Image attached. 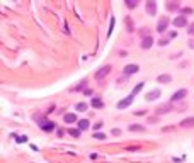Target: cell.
I'll return each mask as SVG.
<instances>
[{"label": "cell", "mask_w": 194, "mask_h": 163, "mask_svg": "<svg viewBox=\"0 0 194 163\" xmlns=\"http://www.w3.org/2000/svg\"><path fill=\"white\" fill-rule=\"evenodd\" d=\"M111 70H113V66L111 65H106V66H102L101 70H97V72H95V80H102L104 76H107L111 73Z\"/></svg>", "instance_id": "cell-1"}, {"label": "cell", "mask_w": 194, "mask_h": 163, "mask_svg": "<svg viewBox=\"0 0 194 163\" xmlns=\"http://www.w3.org/2000/svg\"><path fill=\"white\" fill-rule=\"evenodd\" d=\"M168 22H170V19H168L167 15H164V17L158 21V24H157V33H164V31H167Z\"/></svg>", "instance_id": "cell-2"}, {"label": "cell", "mask_w": 194, "mask_h": 163, "mask_svg": "<svg viewBox=\"0 0 194 163\" xmlns=\"http://www.w3.org/2000/svg\"><path fill=\"white\" fill-rule=\"evenodd\" d=\"M147 14L148 15L157 14V0H147Z\"/></svg>", "instance_id": "cell-3"}, {"label": "cell", "mask_w": 194, "mask_h": 163, "mask_svg": "<svg viewBox=\"0 0 194 163\" xmlns=\"http://www.w3.org/2000/svg\"><path fill=\"white\" fill-rule=\"evenodd\" d=\"M180 9V0H167V10L177 12Z\"/></svg>", "instance_id": "cell-4"}, {"label": "cell", "mask_w": 194, "mask_h": 163, "mask_svg": "<svg viewBox=\"0 0 194 163\" xmlns=\"http://www.w3.org/2000/svg\"><path fill=\"white\" fill-rule=\"evenodd\" d=\"M187 95V90L186 88H180V90H177V92H174V95L170 97V100L172 102H177V100H182L184 97Z\"/></svg>", "instance_id": "cell-5"}, {"label": "cell", "mask_w": 194, "mask_h": 163, "mask_svg": "<svg viewBox=\"0 0 194 163\" xmlns=\"http://www.w3.org/2000/svg\"><path fill=\"white\" fill-rule=\"evenodd\" d=\"M133 97H135V95H131V94H129L128 97L125 99V100L117 102V109H126V107H129V105H131V102H133Z\"/></svg>", "instance_id": "cell-6"}, {"label": "cell", "mask_w": 194, "mask_h": 163, "mask_svg": "<svg viewBox=\"0 0 194 163\" xmlns=\"http://www.w3.org/2000/svg\"><path fill=\"white\" fill-rule=\"evenodd\" d=\"M138 72H140V66L138 65H133V63H131V65H126L125 66V75L126 76L133 75V73H138Z\"/></svg>", "instance_id": "cell-7"}, {"label": "cell", "mask_w": 194, "mask_h": 163, "mask_svg": "<svg viewBox=\"0 0 194 163\" xmlns=\"http://www.w3.org/2000/svg\"><path fill=\"white\" fill-rule=\"evenodd\" d=\"M174 25H176V27H186V25H187L186 15H179V17L174 19Z\"/></svg>", "instance_id": "cell-8"}, {"label": "cell", "mask_w": 194, "mask_h": 163, "mask_svg": "<svg viewBox=\"0 0 194 163\" xmlns=\"http://www.w3.org/2000/svg\"><path fill=\"white\" fill-rule=\"evenodd\" d=\"M153 46V37H143V41H141V48L143 49H150V48Z\"/></svg>", "instance_id": "cell-9"}, {"label": "cell", "mask_w": 194, "mask_h": 163, "mask_svg": "<svg viewBox=\"0 0 194 163\" xmlns=\"http://www.w3.org/2000/svg\"><path fill=\"white\" fill-rule=\"evenodd\" d=\"M41 129L46 131V133H49V131L55 129V122H51V121H44V122L41 124Z\"/></svg>", "instance_id": "cell-10"}, {"label": "cell", "mask_w": 194, "mask_h": 163, "mask_svg": "<svg viewBox=\"0 0 194 163\" xmlns=\"http://www.w3.org/2000/svg\"><path fill=\"white\" fill-rule=\"evenodd\" d=\"M90 105H92V107H95V109H102V107H104V102H102V99L94 97V99L90 100Z\"/></svg>", "instance_id": "cell-11"}, {"label": "cell", "mask_w": 194, "mask_h": 163, "mask_svg": "<svg viewBox=\"0 0 194 163\" xmlns=\"http://www.w3.org/2000/svg\"><path fill=\"white\" fill-rule=\"evenodd\" d=\"M63 119H65V122H68V124H72V122H78V121H77V116H75V114H72V112L65 114V117H63Z\"/></svg>", "instance_id": "cell-12"}, {"label": "cell", "mask_w": 194, "mask_h": 163, "mask_svg": "<svg viewBox=\"0 0 194 163\" xmlns=\"http://www.w3.org/2000/svg\"><path fill=\"white\" fill-rule=\"evenodd\" d=\"M158 97H160V90H152L145 99H147V100H157Z\"/></svg>", "instance_id": "cell-13"}, {"label": "cell", "mask_w": 194, "mask_h": 163, "mask_svg": "<svg viewBox=\"0 0 194 163\" xmlns=\"http://www.w3.org/2000/svg\"><path fill=\"white\" fill-rule=\"evenodd\" d=\"M157 82H160V83H170V82H172V76L170 75H158Z\"/></svg>", "instance_id": "cell-14"}, {"label": "cell", "mask_w": 194, "mask_h": 163, "mask_svg": "<svg viewBox=\"0 0 194 163\" xmlns=\"http://www.w3.org/2000/svg\"><path fill=\"white\" fill-rule=\"evenodd\" d=\"M140 2H141V0H125V4L128 9H136L140 5Z\"/></svg>", "instance_id": "cell-15"}, {"label": "cell", "mask_w": 194, "mask_h": 163, "mask_svg": "<svg viewBox=\"0 0 194 163\" xmlns=\"http://www.w3.org/2000/svg\"><path fill=\"white\" fill-rule=\"evenodd\" d=\"M78 129L80 131H85V129H89V126H90V122H89L87 119H82V121H78Z\"/></svg>", "instance_id": "cell-16"}, {"label": "cell", "mask_w": 194, "mask_h": 163, "mask_svg": "<svg viewBox=\"0 0 194 163\" xmlns=\"http://www.w3.org/2000/svg\"><path fill=\"white\" fill-rule=\"evenodd\" d=\"M180 126H182V127H192L194 126V117H187V119H184L182 121V122H180Z\"/></svg>", "instance_id": "cell-17"}, {"label": "cell", "mask_w": 194, "mask_h": 163, "mask_svg": "<svg viewBox=\"0 0 194 163\" xmlns=\"http://www.w3.org/2000/svg\"><path fill=\"white\" fill-rule=\"evenodd\" d=\"M129 131H140V133H143V131H147V129H145V126H140V124H131Z\"/></svg>", "instance_id": "cell-18"}, {"label": "cell", "mask_w": 194, "mask_h": 163, "mask_svg": "<svg viewBox=\"0 0 194 163\" xmlns=\"http://www.w3.org/2000/svg\"><path fill=\"white\" fill-rule=\"evenodd\" d=\"M168 111H170V105H160V107L157 109V114H162V112H168Z\"/></svg>", "instance_id": "cell-19"}, {"label": "cell", "mask_w": 194, "mask_h": 163, "mask_svg": "<svg viewBox=\"0 0 194 163\" xmlns=\"http://www.w3.org/2000/svg\"><path fill=\"white\" fill-rule=\"evenodd\" d=\"M68 134L70 136H73V138H78V136L82 134V131L80 129H68Z\"/></svg>", "instance_id": "cell-20"}, {"label": "cell", "mask_w": 194, "mask_h": 163, "mask_svg": "<svg viewBox=\"0 0 194 163\" xmlns=\"http://www.w3.org/2000/svg\"><path fill=\"white\" fill-rule=\"evenodd\" d=\"M140 34H141L143 37H150V36H152V33L147 29V27H143V29H140Z\"/></svg>", "instance_id": "cell-21"}, {"label": "cell", "mask_w": 194, "mask_h": 163, "mask_svg": "<svg viewBox=\"0 0 194 163\" xmlns=\"http://www.w3.org/2000/svg\"><path fill=\"white\" fill-rule=\"evenodd\" d=\"M180 14L182 15H189V14H192V9L191 7H184V9H180Z\"/></svg>", "instance_id": "cell-22"}, {"label": "cell", "mask_w": 194, "mask_h": 163, "mask_svg": "<svg viewBox=\"0 0 194 163\" xmlns=\"http://www.w3.org/2000/svg\"><path fill=\"white\" fill-rule=\"evenodd\" d=\"M141 88H143V82H141V83H138V85H136V87H135V88H133L131 95H136V94H138V92H140V90H141Z\"/></svg>", "instance_id": "cell-23"}, {"label": "cell", "mask_w": 194, "mask_h": 163, "mask_svg": "<svg viewBox=\"0 0 194 163\" xmlns=\"http://www.w3.org/2000/svg\"><path fill=\"white\" fill-rule=\"evenodd\" d=\"M15 141L17 143H24V141H27V138L26 136H22V134H19V136H15Z\"/></svg>", "instance_id": "cell-24"}, {"label": "cell", "mask_w": 194, "mask_h": 163, "mask_svg": "<svg viewBox=\"0 0 194 163\" xmlns=\"http://www.w3.org/2000/svg\"><path fill=\"white\" fill-rule=\"evenodd\" d=\"M77 111H80V112L87 111V104H77Z\"/></svg>", "instance_id": "cell-25"}, {"label": "cell", "mask_w": 194, "mask_h": 163, "mask_svg": "<svg viewBox=\"0 0 194 163\" xmlns=\"http://www.w3.org/2000/svg\"><path fill=\"white\" fill-rule=\"evenodd\" d=\"M94 138L95 139H104V138H106V134H104V133H94Z\"/></svg>", "instance_id": "cell-26"}, {"label": "cell", "mask_w": 194, "mask_h": 163, "mask_svg": "<svg viewBox=\"0 0 194 163\" xmlns=\"http://www.w3.org/2000/svg\"><path fill=\"white\" fill-rule=\"evenodd\" d=\"M187 33H189L191 36H194V24H191L189 27H187Z\"/></svg>", "instance_id": "cell-27"}, {"label": "cell", "mask_w": 194, "mask_h": 163, "mask_svg": "<svg viewBox=\"0 0 194 163\" xmlns=\"http://www.w3.org/2000/svg\"><path fill=\"white\" fill-rule=\"evenodd\" d=\"M85 87H87V82H85V80H84V82H82V83H80V85H78V87H77V90H82V88H85Z\"/></svg>", "instance_id": "cell-28"}, {"label": "cell", "mask_w": 194, "mask_h": 163, "mask_svg": "<svg viewBox=\"0 0 194 163\" xmlns=\"http://www.w3.org/2000/svg\"><path fill=\"white\" fill-rule=\"evenodd\" d=\"M158 44H160V46H167V44H168V39H160V41H158Z\"/></svg>", "instance_id": "cell-29"}, {"label": "cell", "mask_w": 194, "mask_h": 163, "mask_svg": "<svg viewBox=\"0 0 194 163\" xmlns=\"http://www.w3.org/2000/svg\"><path fill=\"white\" fill-rule=\"evenodd\" d=\"M114 22H116V21H114V17H113V19H111V27H109V34H111V33H113V27H114Z\"/></svg>", "instance_id": "cell-30"}, {"label": "cell", "mask_w": 194, "mask_h": 163, "mask_svg": "<svg viewBox=\"0 0 194 163\" xmlns=\"http://www.w3.org/2000/svg\"><path fill=\"white\" fill-rule=\"evenodd\" d=\"M113 134H114V136H119V134H121V129H113Z\"/></svg>", "instance_id": "cell-31"}, {"label": "cell", "mask_w": 194, "mask_h": 163, "mask_svg": "<svg viewBox=\"0 0 194 163\" xmlns=\"http://www.w3.org/2000/svg\"><path fill=\"white\" fill-rule=\"evenodd\" d=\"M101 127H102V122H97V124L94 126V131H95V129H101Z\"/></svg>", "instance_id": "cell-32"}, {"label": "cell", "mask_w": 194, "mask_h": 163, "mask_svg": "<svg viewBox=\"0 0 194 163\" xmlns=\"http://www.w3.org/2000/svg\"><path fill=\"white\" fill-rule=\"evenodd\" d=\"M187 44H189V48H191V49H194V39H191Z\"/></svg>", "instance_id": "cell-33"}]
</instances>
